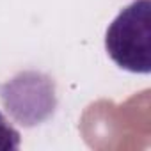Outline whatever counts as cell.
I'll return each mask as SVG.
<instances>
[{"label": "cell", "instance_id": "cell-1", "mask_svg": "<svg viewBox=\"0 0 151 151\" xmlns=\"http://www.w3.org/2000/svg\"><path fill=\"white\" fill-rule=\"evenodd\" d=\"M105 50L121 69L151 73V0H133L119 11L107 29Z\"/></svg>", "mask_w": 151, "mask_h": 151}, {"label": "cell", "instance_id": "cell-2", "mask_svg": "<svg viewBox=\"0 0 151 151\" xmlns=\"http://www.w3.org/2000/svg\"><path fill=\"white\" fill-rule=\"evenodd\" d=\"M0 98L6 110L22 126H36L46 121L57 107L52 78L37 71L20 73L0 86Z\"/></svg>", "mask_w": 151, "mask_h": 151}, {"label": "cell", "instance_id": "cell-3", "mask_svg": "<svg viewBox=\"0 0 151 151\" xmlns=\"http://www.w3.org/2000/svg\"><path fill=\"white\" fill-rule=\"evenodd\" d=\"M20 144H22L20 132L0 112V151H16L20 149Z\"/></svg>", "mask_w": 151, "mask_h": 151}]
</instances>
